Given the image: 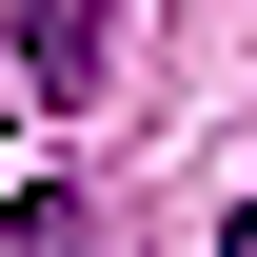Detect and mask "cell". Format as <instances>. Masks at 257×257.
Here are the masks:
<instances>
[{
    "label": "cell",
    "instance_id": "1",
    "mask_svg": "<svg viewBox=\"0 0 257 257\" xmlns=\"http://www.w3.org/2000/svg\"><path fill=\"white\" fill-rule=\"evenodd\" d=\"M99 60H119V0H20V79L40 99H99Z\"/></svg>",
    "mask_w": 257,
    "mask_h": 257
},
{
    "label": "cell",
    "instance_id": "2",
    "mask_svg": "<svg viewBox=\"0 0 257 257\" xmlns=\"http://www.w3.org/2000/svg\"><path fill=\"white\" fill-rule=\"evenodd\" d=\"M218 257H257V198H237V218H218Z\"/></svg>",
    "mask_w": 257,
    "mask_h": 257
}]
</instances>
